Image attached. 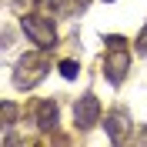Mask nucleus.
<instances>
[{"label":"nucleus","instance_id":"obj_1","mask_svg":"<svg viewBox=\"0 0 147 147\" xmlns=\"http://www.w3.org/2000/svg\"><path fill=\"white\" fill-rule=\"evenodd\" d=\"M127 70H130V47H127V40L117 37V34L104 37V77L114 87H120L124 77H127Z\"/></svg>","mask_w":147,"mask_h":147},{"label":"nucleus","instance_id":"obj_2","mask_svg":"<svg viewBox=\"0 0 147 147\" xmlns=\"http://www.w3.org/2000/svg\"><path fill=\"white\" fill-rule=\"evenodd\" d=\"M47 70H50L47 50L44 47H40V50H30V54H24L17 60V67H13V87H17V90H34L37 84L47 77Z\"/></svg>","mask_w":147,"mask_h":147},{"label":"nucleus","instance_id":"obj_3","mask_svg":"<svg viewBox=\"0 0 147 147\" xmlns=\"http://www.w3.org/2000/svg\"><path fill=\"white\" fill-rule=\"evenodd\" d=\"M20 27H24V34L37 47H44V50L57 47V30H54V20L50 17H44V13H24L20 17Z\"/></svg>","mask_w":147,"mask_h":147},{"label":"nucleus","instance_id":"obj_4","mask_svg":"<svg viewBox=\"0 0 147 147\" xmlns=\"http://www.w3.org/2000/svg\"><path fill=\"white\" fill-rule=\"evenodd\" d=\"M74 124H77V130H94L97 124H100V100H97V94H84V97H77V104H74Z\"/></svg>","mask_w":147,"mask_h":147},{"label":"nucleus","instance_id":"obj_5","mask_svg":"<svg viewBox=\"0 0 147 147\" xmlns=\"http://www.w3.org/2000/svg\"><path fill=\"white\" fill-rule=\"evenodd\" d=\"M104 130H107L110 144H124L130 137V110L127 107H110L104 114Z\"/></svg>","mask_w":147,"mask_h":147},{"label":"nucleus","instance_id":"obj_6","mask_svg":"<svg viewBox=\"0 0 147 147\" xmlns=\"http://www.w3.org/2000/svg\"><path fill=\"white\" fill-rule=\"evenodd\" d=\"M57 120H60V107H57V100H37L34 104V124L40 130H54Z\"/></svg>","mask_w":147,"mask_h":147},{"label":"nucleus","instance_id":"obj_7","mask_svg":"<svg viewBox=\"0 0 147 147\" xmlns=\"http://www.w3.org/2000/svg\"><path fill=\"white\" fill-rule=\"evenodd\" d=\"M17 114H20V110H17L13 100H3V104H0V124H3V127H13V124H17Z\"/></svg>","mask_w":147,"mask_h":147},{"label":"nucleus","instance_id":"obj_8","mask_svg":"<svg viewBox=\"0 0 147 147\" xmlns=\"http://www.w3.org/2000/svg\"><path fill=\"white\" fill-rule=\"evenodd\" d=\"M77 74H80V64L77 60H60V77L64 80H77Z\"/></svg>","mask_w":147,"mask_h":147},{"label":"nucleus","instance_id":"obj_9","mask_svg":"<svg viewBox=\"0 0 147 147\" xmlns=\"http://www.w3.org/2000/svg\"><path fill=\"white\" fill-rule=\"evenodd\" d=\"M134 44H137V54L147 57V24L140 27V34H137V40H134Z\"/></svg>","mask_w":147,"mask_h":147},{"label":"nucleus","instance_id":"obj_10","mask_svg":"<svg viewBox=\"0 0 147 147\" xmlns=\"http://www.w3.org/2000/svg\"><path fill=\"white\" fill-rule=\"evenodd\" d=\"M84 7H87V0H67V3H64L67 13H74V10H84Z\"/></svg>","mask_w":147,"mask_h":147},{"label":"nucleus","instance_id":"obj_11","mask_svg":"<svg viewBox=\"0 0 147 147\" xmlns=\"http://www.w3.org/2000/svg\"><path fill=\"white\" fill-rule=\"evenodd\" d=\"M104 3H110V0H104Z\"/></svg>","mask_w":147,"mask_h":147}]
</instances>
